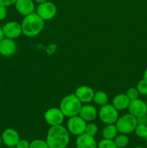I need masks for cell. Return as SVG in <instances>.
<instances>
[{"label":"cell","mask_w":147,"mask_h":148,"mask_svg":"<svg viewBox=\"0 0 147 148\" xmlns=\"http://www.w3.org/2000/svg\"><path fill=\"white\" fill-rule=\"evenodd\" d=\"M46 141L49 148H66L70 141L69 131L62 125L52 126L48 131Z\"/></svg>","instance_id":"1"},{"label":"cell","mask_w":147,"mask_h":148,"mask_svg":"<svg viewBox=\"0 0 147 148\" xmlns=\"http://www.w3.org/2000/svg\"><path fill=\"white\" fill-rule=\"evenodd\" d=\"M45 25L44 20L37 13L33 12L24 16L21 23L22 32L24 36L29 38L38 36Z\"/></svg>","instance_id":"2"},{"label":"cell","mask_w":147,"mask_h":148,"mask_svg":"<svg viewBox=\"0 0 147 148\" xmlns=\"http://www.w3.org/2000/svg\"><path fill=\"white\" fill-rule=\"evenodd\" d=\"M82 106V103L76 97L75 93H71L61 100L59 108L65 117L74 116L79 115Z\"/></svg>","instance_id":"3"},{"label":"cell","mask_w":147,"mask_h":148,"mask_svg":"<svg viewBox=\"0 0 147 148\" xmlns=\"http://www.w3.org/2000/svg\"><path fill=\"white\" fill-rule=\"evenodd\" d=\"M137 124H137L136 117L133 116L130 113L121 116L115 123L118 132L120 134H131L134 132Z\"/></svg>","instance_id":"4"},{"label":"cell","mask_w":147,"mask_h":148,"mask_svg":"<svg viewBox=\"0 0 147 148\" xmlns=\"http://www.w3.org/2000/svg\"><path fill=\"white\" fill-rule=\"evenodd\" d=\"M98 116L101 121L105 124H115L119 118L118 110L112 104L108 103L101 106Z\"/></svg>","instance_id":"5"},{"label":"cell","mask_w":147,"mask_h":148,"mask_svg":"<svg viewBox=\"0 0 147 148\" xmlns=\"http://www.w3.org/2000/svg\"><path fill=\"white\" fill-rule=\"evenodd\" d=\"M86 122L79 115L70 117L67 121V130L69 132L75 136H79L85 132Z\"/></svg>","instance_id":"6"},{"label":"cell","mask_w":147,"mask_h":148,"mask_svg":"<svg viewBox=\"0 0 147 148\" xmlns=\"http://www.w3.org/2000/svg\"><path fill=\"white\" fill-rule=\"evenodd\" d=\"M65 116L60 108H51L48 109L44 114L45 121L48 125L52 126L61 125L64 121Z\"/></svg>","instance_id":"7"},{"label":"cell","mask_w":147,"mask_h":148,"mask_svg":"<svg viewBox=\"0 0 147 148\" xmlns=\"http://www.w3.org/2000/svg\"><path fill=\"white\" fill-rule=\"evenodd\" d=\"M36 13L44 21L49 20L53 19L56 16L57 13V8L53 3L48 1L39 4Z\"/></svg>","instance_id":"8"},{"label":"cell","mask_w":147,"mask_h":148,"mask_svg":"<svg viewBox=\"0 0 147 148\" xmlns=\"http://www.w3.org/2000/svg\"><path fill=\"white\" fill-rule=\"evenodd\" d=\"M2 31L5 38L15 39L20 37L22 33L21 24L15 21H10L4 24L2 27Z\"/></svg>","instance_id":"9"},{"label":"cell","mask_w":147,"mask_h":148,"mask_svg":"<svg viewBox=\"0 0 147 148\" xmlns=\"http://www.w3.org/2000/svg\"><path fill=\"white\" fill-rule=\"evenodd\" d=\"M17 45L14 39L4 37L0 41V54L4 57H10L17 52Z\"/></svg>","instance_id":"10"},{"label":"cell","mask_w":147,"mask_h":148,"mask_svg":"<svg viewBox=\"0 0 147 148\" xmlns=\"http://www.w3.org/2000/svg\"><path fill=\"white\" fill-rule=\"evenodd\" d=\"M128 109L130 114L137 118L147 114V104L142 100L137 98L130 101Z\"/></svg>","instance_id":"11"},{"label":"cell","mask_w":147,"mask_h":148,"mask_svg":"<svg viewBox=\"0 0 147 148\" xmlns=\"http://www.w3.org/2000/svg\"><path fill=\"white\" fill-rule=\"evenodd\" d=\"M1 140L4 145L7 147H13L17 145L20 139L18 132L15 130L8 128L1 134Z\"/></svg>","instance_id":"12"},{"label":"cell","mask_w":147,"mask_h":148,"mask_svg":"<svg viewBox=\"0 0 147 148\" xmlns=\"http://www.w3.org/2000/svg\"><path fill=\"white\" fill-rule=\"evenodd\" d=\"M74 93L82 103H89L93 101L95 91L90 87L82 85L76 88Z\"/></svg>","instance_id":"13"},{"label":"cell","mask_w":147,"mask_h":148,"mask_svg":"<svg viewBox=\"0 0 147 148\" xmlns=\"http://www.w3.org/2000/svg\"><path fill=\"white\" fill-rule=\"evenodd\" d=\"M76 148H97V143L95 137L88 135L86 133L77 136L76 140Z\"/></svg>","instance_id":"14"},{"label":"cell","mask_w":147,"mask_h":148,"mask_svg":"<svg viewBox=\"0 0 147 148\" xmlns=\"http://www.w3.org/2000/svg\"><path fill=\"white\" fill-rule=\"evenodd\" d=\"M97 114V111L95 106L89 104H85L81 108L79 116L86 122H90L96 119Z\"/></svg>","instance_id":"15"},{"label":"cell","mask_w":147,"mask_h":148,"mask_svg":"<svg viewBox=\"0 0 147 148\" xmlns=\"http://www.w3.org/2000/svg\"><path fill=\"white\" fill-rule=\"evenodd\" d=\"M14 5L17 11L22 15L26 16L34 12L35 4L33 0H17Z\"/></svg>","instance_id":"16"},{"label":"cell","mask_w":147,"mask_h":148,"mask_svg":"<svg viewBox=\"0 0 147 148\" xmlns=\"http://www.w3.org/2000/svg\"><path fill=\"white\" fill-rule=\"evenodd\" d=\"M131 100L128 98L126 94H118L114 97L112 105L118 111H123L128 108Z\"/></svg>","instance_id":"17"},{"label":"cell","mask_w":147,"mask_h":148,"mask_svg":"<svg viewBox=\"0 0 147 148\" xmlns=\"http://www.w3.org/2000/svg\"><path fill=\"white\" fill-rule=\"evenodd\" d=\"M118 130L115 124H106L105 127L102 129V135L103 138L114 140L118 134Z\"/></svg>","instance_id":"18"},{"label":"cell","mask_w":147,"mask_h":148,"mask_svg":"<svg viewBox=\"0 0 147 148\" xmlns=\"http://www.w3.org/2000/svg\"><path fill=\"white\" fill-rule=\"evenodd\" d=\"M93 101L96 104L102 106H105L108 103L109 99H108V96L106 92L102 90H99L95 92Z\"/></svg>","instance_id":"19"},{"label":"cell","mask_w":147,"mask_h":148,"mask_svg":"<svg viewBox=\"0 0 147 148\" xmlns=\"http://www.w3.org/2000/svg\"><path fill=\"white\" fill-rule=\"evenodd\" d=\"M114 141L118 148H125L128 145L130 140L127 134H120L116 136V137L114 139Z\"/></svg>","instance_id":"20"},{"label":"cell","mask_w":147,"mask_h":148,"mask_svg":"<svg viewBox=\"0 0 147 148\" xmlns=\"http://www.w3.org/2000/svg\"><path fill=\"white\" fill-rule=\"evenodd\" d=\"M97 148H118L114 140L103 138L97 143Z\"/></svg>","instance_id":"21"},{"label":"cell","mask_w":147,"mask_h":148,"mask_svg":"<svg viewBox=\"0 0 147 148\" xmlns=\"http://www.w3.org/2000/svg\"><path fill=\"white\" fill-rule=\"evenodd\" d=\"M134 132H135V134L138 137L145 138L147 135V125H144V124H137Z\"/></svg>","instance_id":"22"},{"label":"cell","mask_w":147,"mask_h":148,"mask_svg":"<svg viewBox=\"0 0 147 148\" xmlns=\"http://www.w3.org/2000/svg\"><path fill=\"white\" fill-rule=\"evenodd\" d=\"M98 132V127L97 124L93 123H89L86 124V129H85V132L88 135H90L92 137H95L97 135Z\"/></svg>","instance_id":"23"},{"label":"cell","mask_w":147,"mask_h":148,"mask_svg":"<svg viewBox=\"0 0 147 148\" xmlns=\"http://www.w3.org/2000/svg\"><path fill=\"white\" fill-rule=\"evenodd\" d=\"M136 89L140 95H147V80L144 79L140 80L137 84Z\"/></svg>","instance_id":"24"},{"label":"cell","mask_w":147,"mask_h":148,"mask_svg":"<svg viewBox=\"0 0 147 148\" xmlns=\"http://www.w3.org/2000/svg\"><path fill=\"white\" fill-rule=\"evenodd\" d=\"M30 148H49L46 141L43 140H35L30 143Z\"/></svg>","instance_id":"25"},{"label":"cell","mask_w":147,"mask_h":148,"mask_svg":"<svg viewBox=\"0 0 147 148\" xmlns=\"http://www.w3.org/2000/svg\"><path fill=\"white\" fill-rule=\"evenodd\" d=\"M125 94H126L128 98H129L131 101L138 98V96H139L140 95L138 90L135 88H130L129 89L126 91V93Z\"/></svg>","instance_id":"26"},{"label":"cell","mask_w":147,"mask_h":148,"mask_svg":"<svg viewBox=\"0 0 147 148\" xmlns=\"http://www.w3.org/2000/svg\"><path fill=\"white\" fill-rule=\"evenodd\" d=\"M30 143L26 140H20L17 145L15 146L16 148H30Z\"/></svg>","instance_id":"27"},{"label":"cell","mask_w":147,"mask_h":148,"mask_svg":"<svg viewBox=\"0 0 147 148\" xmlns=\"http://www.w3.org/2000/svg\"><path fill=\"white\" fill-rule=\"evenodd\" d=\"M7 16V7L4 6L0 5V21L4 20Z\"/></svg>","instance_id":"28"},{"label":"cell","mask_w":147,"mask_h":148,"mask_svg":"<svg viewBox=\"0 0 147 148\" xmlns=\"http://www.w3.org/2000/svg\"><path fill=\"white\" fill-rule=\"evenodd\" d=\"M137 124L147 125V114L137 117Z\"/></svg>","instance_id":"29"},{"label":"cell","mask_w":147,"mask_h":148,"mask_svg":"<svg viewBox=\"0 0 147 148\" xmlns=\"http://www.w3.org/2000/svg\"><path fill=\"white\" fill-rule=\"evenodd\" d=\"M16 1H17V0H0V5L7 7L14 4Z\"/></svg>","instance_id":"30"},{"label":"cell","mask_w":147,"mask_h":148,"mask_svg":"<svg viewBox=\"0 0 147 148\" xmlns=\"http://www.w3.org/2000/svg\"><path fill=\"white\" fill-rule=\"evenodd\" d=\"M4 38V33H3V31H2V28H1V27H0V41H1V40H2Z\"/></svg>","instance_id":"31"},{"label":"cell","mask_w":147,"mask_h":148,"mask_svg":"<svg viewBox=\"0 0 147 148\" xmlns=\"http://www.w3.org/2000/svg\"><path fill=\"white\" fill-rule=\"evenodd\" d=\"M144 79H146V80H147V67H146V69H145V71H144Z\"/></svg>","instance_id":"32"},{"label":"cell","mask_w":147,"mask_h":148,"mask_svg":"<svg viewBox=\"0 0 147 148\" xmlns=\"http://www.w3.org/2000/svg\"><path fill=\"white\" fill-rule=\"evenodd\" d=\"M35 1L36 2L38 3V4H42V3H44L46 2V1H48V0H35Z\"/></svg>","instance_id":"33"},{"label":"cell","mask_w":147,"mask_h":148,"mask_svg":"<svg viewBox=\"0 0 147 148\" xmlns=\"http://www.w3.org/2000/svg\"><path fill=\"white\" fill-rule=\"evenodd\" d=\"M1 143H2V140H1V135H0V146H1Z\"/></svg>","instance_id":"34"},{"label":"cell","mask_w":147,"mask_h":148,"mask_svg":"<svg viewBox=\"0 0 147 148\" xmlns=\"http://www.w3.org/2000/svg\"><path fill=\"white\" fill-rule=\"evenodd\" d=\"M133 148H145V147H141V146H138V147H133Z\"/></svg>","instance_id":"35"},{"label":"cell","mask_w":147,"mask_h":148,"mask_svg":"<svg viewBox=\"0 0 147 148\" xmlns=\"http://www.w3.org/2000/svg\"><path fill=\"white\" fill-rule=\"evenodd\" d=\"M145 139H146V141H147V135H146V137H145Z\"/></svg>","instance_id":"36"},{"label":"cell","mask_w":147,"mask_h":148,"mask_svg":"<svg viewBox=\"0 0 147 148\" xmlns=\"http://www.w3.org/2000/svg\"><path fill=\"white\" fill-rule=\"evenodd\" d=\"M7 148H16L15 147H7Z\"/></svg>","instance_id":"37"}]
</instances>
